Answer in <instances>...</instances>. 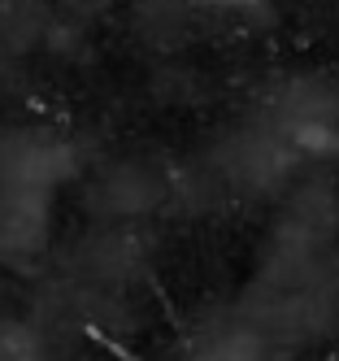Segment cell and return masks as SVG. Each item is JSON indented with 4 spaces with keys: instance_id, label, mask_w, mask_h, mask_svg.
Listing matches in <instances>:
<instances>
[{
    "instance_id": "cell-1",
    "label": "cell",
    "mask_w": 339,
    "mask_h": 361,
    "mask_svg": "<svg viewBox=\"0 0 339 361\" xmlns=\"http://www.w3.org/2000/svg\"><path fill=\"white\" fill-rule=\"evenodd\" d=\"M78 174V152L66 135L44 126H18L0 135V188L57 200V192Z\"/></svg>"
},
{
    "instance_id": "cell-2",
    "label": "cell",
    "mask_w": 339,
    "mask_h": 361,
    "mask_svg": "<svg viewBox=\"0 0 339 361\" xmlns=\"http://www.w3.org/2000/svg\"><path fill=\"white\" fill-rule=\"evenodd\" d=\"M52 231V200L31 192H9L0 188V266H31L48 248Z\"/></svg>"
},
{
    "instance_id": "cell-3",
    "label": "cell",
    "mask_w": 339,
    "mask_h": 361,
    "mask_svg": "<svg viewBox=\"0 0 339 361\" xmlns=\"http://www.w3.org/2000/svg\"><path fill=\"white\" fill-rule=\"evenodd\" d=\"M96 196L109 200V204H100V209H109V214H140V209H148V204L156 200V188H152V178L140 166H118L109 178H100Z\"/></svg>"
},
{
    "instance_id": "cell-4",
    "label": "cell",
    "mask_w": 339,
    "mask_h": 361,
    "mask_svg": "<svg viewBox=\"0 0 339 361\" xmlns=\"http://www.w3.org/2000/svg\"><path fill=\"white\" fill-rule=\"evenodd\" d=\"M0 361H44V340L26 322H0Z\"/></svg>"
},
{
    "instance_id": "cell-5",
    "label": "cell",
    "mask_w": 339,
    "mask_h": 361,
    "mask_svg": "<svg viewBox=\"0 0 339 361\" xmlns=\"http://www.w3.org/2000/svg\"><path fill=\"white\" fill-rule=\"evenodd\" d=\"M192 9H209V13H261L270 0H187Z\"/></svg>"
}]
</instances>
